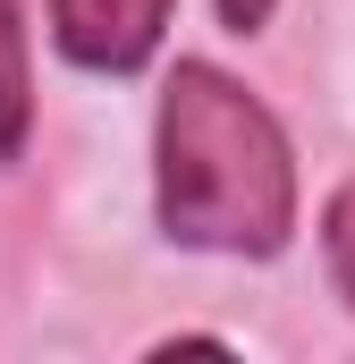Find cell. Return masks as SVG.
Returning <instances> with one entry per match:
<instances>
[{
  "label": "cell",
  "mask_w": 355,
  "mask_h": 364,
  "mask_svg": "<svg viewBox=\"0 0 355 364\" xmlns=\"http://www.w3.org/2000/svg\"><path fill=\"white\" fill-rule=\"evenodd\" d=\"M34 136V0H0V170L26 161Z\"/></svg>",
  "instance_id": "cell-3"
},
{
  "label": "cell",
  "mask_w": 355,
  "mask_h": 364,
  "mask_svg": "<svg viewBox=\"0 0 355 364\" xmlns=\"http://www.w3.org/2000/svg\"><path fill=\"white\" fill-rule=\"evenodd\" d=\"M296 144L263 93L220 60H178L153 102V220L178 255L271 263L296 246Z\"/></svg>",
  "instance_id": "cell-1"
},
{
  "label": "cell",
  "mask_w": 355,
  "mask_h": 364,
  "mask_svg": "<svg viewBox=\"0 0 355 364\" xmlns=\"http://www.w3.org/2000/svg\"><path fill=\"white\" fill-rule=\"evenodd\" d=\"M322 263H330V288L355 314V178H339L322 195Z\"/></svg>",
  "instance_id": "cell-4"
},
{
  "label": "cell",
  "mask_w": 355,
  "mask_h": 364,
  "mask_svg": "<svg viewBox=\"0 0 355 364\" xmlns=\"http://www.w3.org/2000/svg\"><path fill=\"white\" fill-rule=\"evenodd\" d=\"M170 17H178V0H51L43 9V34H51V51L77 77L127 85V77H144L161 60Z\"/></svg>",
  "instance_id": "cell-2"
},
{
  "label": "cell",
  "mask_w": 355,
  "mask_h": 364,
  "mask_svg": "<svg viewBox=\"0 0 355 364\" xmlns=\"http://www.w3.org/2000/svg\"><path fill=\"white\" fill-rule=\"evenodd\" d=\"M212 9H220V34H237V43H254V34L271 26V9H279V0H212Z\"/></svg>",
  "instance_id": "cell-5"
}]
</instances>
